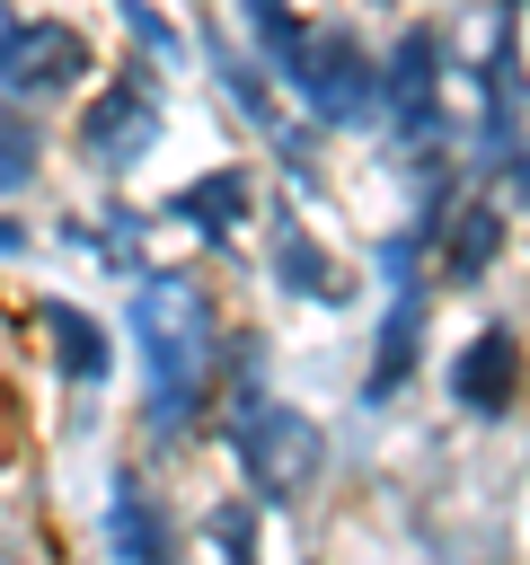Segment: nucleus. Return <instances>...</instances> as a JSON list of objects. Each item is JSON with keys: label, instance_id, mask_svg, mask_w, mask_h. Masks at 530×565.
<instances>
[{"label": "nucleus", "instance_id": "obj_9", "mask_svg": "<svg viewBox=\"0 0 530 565\" xmlns=\"http://www.w3.org/2000/svg\"><path fill=\"white\" fill-rule=\"evenodd\" d=\"M159 221L194 230L212 256H239V238L265 221V185H256V168H247V159H221V168H194V177L159 203Z\"/></svg>", "mask_w": 530, "mask_h": 565}, {"label": "nucleus", "instance_id": "obj_14", "mask_svg": "<svg viewBox=\"0 0 530 565\" xmlns=\"http://www.w3.org/2000/svg\"><path fill=\"white\" fill-rule=\"evenodd\" d=\"M203 79L230 97V115L265 141L274 124H283V106H274V71H265V53H247V44H230L221 26H203Z\"/></svg>", "mask_w": 530, "mask_h": 565}, {"label": "nucleus", "instance_id": "obj_5", "mask_svg": "<svg viewBox=\"0 0 530 565\" xmlns=\"http://www.w3.org/2000/svg\"><path fill=\"white\" fill-rule=\"evenodd\" d=\"M380 132L389 150H459V106H451V26L406 18L380 44Z\"/></svg>", "mask_w": 530, "mask_h": 565}, {"label": "nucleus", "instance_id": "obj_15", "mask_svg": "<svg viewBox=\"0 0 530 565\" xmlns=\"http://www.w3.org/2000/svg\"><path fill=\"white\" fill-rule=\"evenodd\" d=\"M44 168H53V132H44V115L18 106V97H0V203L35 194Z\"/></svg>", "mask_w": 530, "mask_h": 565}, {"label": "nucleus", "instance_id": "obj_3", "mask_svg": "<svg viewBox=\"0 0 530 565\" xmlns=\"http://www.w3.org/2000/svg\"><path fill=\"white\" fill-rule=\"evenodd\" d=\"M212 441L230 450V468H239V486L265 503V512H292V503H309L318 486H327V424L309 415V406H292V397H247V406H230L221 424H212Z\"/></svg>", "mask_w": 530, "mask_h": 565}, {"label": "nucleus", "instance_id": "obj_12", "mask_svg": "<svg viewBox=\"0 0 530 565\" xmlns=\"http://www.w3.org/2000/svg\"><path fill=\"white\" fill-rule=\"evenodd\" d=\"M424 344H433V282H398L380 327H371V362H362V406H398L424 380Z\"/></svg>", "mask_w": 530, "mask_h": 565}, {"label": "nucleus", "instance_id": "obj_2", "mask_svg": "<svg viewBox=\"0 0 530 565\" xmlns=\"http://www.w3.org/2000/svg\"><path fill=\"white\" fill-rule=\"evenodd\" d=\"M256 53H265L274 88H292V106H300L318 132L353 141V132H371V124H380V44H371L353 18L292 9Z\"/></svg>", "mask_w": 530, "mask_h": 565}, {"label": "nucleus", "instance_id": "obj_6", "mask_svg": "<svg viewBox=\"0 0 530 565\" xmlns=\"http://www.w3.org/2000/svg\"><path fill=\"white\" fill-rule=\"evenodd\" d=\"M106 71V44L71 9H9L0 0V97L18 106H62Z\"/></svg>", "mask_w": 530, "mask_h": 565}, {"label": "nucleus", "instance_id": "obj_11", "mask_svg": "<svg viewBox=\"0 0 530 565\" xmlns=\"http://www.w3.org/2000/svg\"><path fill=\"white\" fill-rule=\"evenodd\" d=\"M97 547H106V556H177V547H186V521H177L168 486H159L141 459H115V468H106Z\"/></svg>", "mask_w": 530, "mask_h": 565}, {"label": "nucleus", "instance_id": "obj_16", "mask_svg": "<svg viewBox=\"0 0 530 565\" xmlns=\"http://www.w3.org/2000/svg\"><path fill=\"white\" fill-rule=\"evenodd\" d=\"M194 530H203V547H221V556H256V539H265V503H256L247 486H239V494H212Z\"/></svg>", "mask_w": 530, "mask_h": 565}, {"label": "nucleus", "instance_id": "obj_18", "mask_svg": "<svg viewBox=\"0 0 530 565\" xmlns=\"http://www.w3.org/2000/svg\"><path fill=\"white\" fill-rule=\"evenodd\" d=\"M230 9H239V26H247V44H265V35H274V26H283V18L300 9V0H230Z\"/></svg>", "mask_w": 530, "mask_h": 565}, {"label": "nucleus", "instance_id": "obj_4", "mask_svg": "<svg viewBox=\"0 0 530 565\" xmlns=\"http://www.w3.org/2000/svg\"><path fill=\"white\" fill-rule=\"evenodd\" d=\"M168 62H106L80 97H71V159L88 168V177H106V185H124V177H141V159L168 141V79H159Z\"/></svg>", "mask_w": 530, "mask_h": 565}, {"label": "nucleus", "instance_id": "obj_13", "mask_svg": "<svg viewBox=\"0 0 530 565\" xmlns=\"http://www.w3.org/2000/svg\"><path fill=\"white\" fill-rule=\"evenodd\" d=\"M35 335H44V362H53V380H62L71 397H97V388L115 380V335H106L97 309L44 300V309H35Z\"/></svg>", "mask_w": 530, "mask_h": 565}, {"label": "nucleus", "instance_id": "obj_8", "mask_svg": "<svg viewBox=\"0 0 530 565\" xmlns=\"http://www.w3.org/2000/svg\"><path fill=\"white\" fill-rule=\"evenodd\" d=\"M265 282H274L283 300H300V309H344V300H353V265H344L336 238L309 221V194H300V185H283V194L265 203Z\"/></svg>", "mask_w": 530, "mask_h": 565}, {"label": "nucleus", "instance_id": "obj_1", "mask_svg": "<svg viewBox=\"0 0 530 565\" xmlns=\"http://www.w3.org/2000/svg\"><path fill=\"white\" fill-rule=\"evenodd\" d=\"M230 300L203 265H141L132 274V309H124V335H132V371H141V406H132V433L150 459L168 450H194L212 433V388H221V353H230Z\"/></svg>", "mask_w": 530, "mask_h": 565}, {"label": "nucleus", "instance_id": "obj_10", "mask_svg": "<svg viewBox=\"0 0 530 565\" xmlns=\"http://www.w3.org/2000/svg\"><path fill=\"white\" fill-rule=\"evenodd\" d=\"M504 247H512V203H504L495 185H459L451 212H442V230H433V274H442V291H486L495 265H504Z\"/></svg>", "mask_w": 530, "mask_h": 565}, {"label": "nucleus", "instance_id": "obj_17", "mask_svg": "<svg viewBox=\"0 0 530 565\" xmlns=\"http://www.w3.org/2000/svg\"><path fill=\"white\" fill-rule=\"evenodd\" d=\"M124 9V26H132V44H150V62H186L194 44H186V26L159 9V0H115Z\"/></svg>", "mask_w": 530, "mask_h": 565}, {"label": "nucleus", "instance_id": "obj_7", "mask_svg": "<svg viewBox=\"0 0 530 565\" xmlns=\"http://www.w3.org/2000/svg\"><path fill=\"white\" fill-rule=\"evenodd\" d=\"M442 397L459 424H512L530 397V335L512 318H477L451 353H442Z\"/></svg>", "mask_w": 530, "mask_h": 565}]
</instances>
